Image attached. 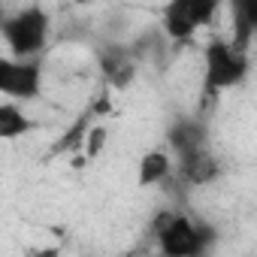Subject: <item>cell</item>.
<instances>
[{
    "label": "cell",
    "instance_id": "7a4b0ae2",
    "mask_svg": "<svg viewBox=\"0 0 257 257\" xmlns=\"http://www.w3.org/2000/svg\"><path fill=\"white\" fill-rule=\"evenodd\" d=\"M4 43L10 49V58L16 61H34L49 40V16L40 7H25L16 16L4 19L0 25Z\"/></svg>",
    "mask_w": 257,
    "mask_h": 257
},
{
    "label": "cell",
    "instance_id": "8fae6325",
    "mask_svg": "<svg viewBox=\"0 0 257 257\" xmlns=\"http://www.w3.org/2000/svg\"><path fill=\"white\" fill-rule=\"evenodd\" d=\"M28 131H31V118L25 115V109L7 100L0 106V140H19Z\"/></svg>",
    "mask_w": 257,
    "mask_h": 257
},
{
    "label": "cell",
    "instance_id": "277c9868",
    "mask_svg": "<svg viewBox=\"0 0 257 257\" xmlns=\"http://www.w3.org/2000/svg\"><path fill=\"white\" fill-rule=\"evenodd\" d=\"M43 88V70L37 61L0 58V91L13 100H34Z\"/></svg>",
    "mask_w": 257,
    "mask_h": 257
},
{
    "label": "cell",
    "instance_id": "5b68a950",
    "mask_svg": "<svg viewBox=\"0 0 257 257\" xmlns=\"http://www.w3.org/2000/svg\"><path fill=\"white\" fill-rule=\"evenodd\" d=\"M176 173H179V179H182L185 185L203 188V185L215 182L221 170H218L215 155H212L209 146H206V149H200V152H191V155H185V158H176Z\"/></svg>",
    "mask_w": 257,
    "mask_h": 257
},
{
    "label": "cell",
    "instance_id": "4fadbf2b",
    "mask_svg": "<svg viewBox=\"0 0 257 257\" xmlns=\"http://www.w3.org/2000/svg\"><path fill=\"white\" fill-rule=\"evenodd\" d=\"M28 257H61V251H58L55 245H49V248H37V251H31Z\"/></svg>",
    "mask_w": 257,
    "mask_h": 257
},
{
    "label": "cell",
    "instance_id": "7c38bea8",
    "mask_svg": "<svg viewBox=\"0 0 257 257\" xmlns=\"http://www.w3.org/2000/svg\"><path fill=\"white\" fill-rule=\"evenodd\" d=\"M103 143H106V127H91V131H88V140H85V146H88V155L94 158V155L103 149Z\"/></svg>",
    "mask_w": 257,
    "mask_h": 257
},
{
    "label": "cell",
    "instance_id": "30bf717a",
    "mask_svg": "<svg viewBox=\"0 0 257 257\" xmlns=\"http://www.w3.org/2000/svg\"><path fill=\"white\" fill-rule=\"evenodd\" d=\"M170 170H173V161H170V155H167L164 149H152V152H146V155H143V161H140L137 182H140L143 188L161 185V182L170 176Z\"/></svg>",
    "mask_w": 257,
    "mask_h": 257
},
{
    "label": "cell",
    "instance_id": "3957f363",
    "mask_svg": "<svg viewBox=\"0 0 257 257\" xmlns=\"http://www.w3.org/2000/svg\"><path fill=\"white\" fill-rule=\"evenodd\" d=\"M203 64H206V94L209 97L239 85L248 76V55L239 52L230 40H221V37L206 46Z\"/></svg>",
    "mask_w": 257,
    "mask_h": 257
},
{
    "label": "cell",
    "instance_id": "9c48e42d",
    "mask_svg": "<svg viewBox=\"0 0 257 257\" xmlns=\"http://www.w3.org/2000/svg\"><path fill=\"white\" fill-rule=\"evenodd\" d=\"M100 67H103L106 82L112 88H118V91L127 88L134 82V76H137V64H134L131 52H124V49H106L100 55Z\"/></svg>",
    "mask_w": 257,
    "mask_h": 257
},
{
    "label": "cell",
    "instance_id": "52a82bcc",
    "mask_svg": "<svg viewBox=\"0 0 257 257\" xmlns=\"http://www.w3.org/2000/svg\"><path fill=\"white\" fill-rule=\"evenodd\" d=\"M230 19H233L230 43L248 55V46L257 34V0H236V4H230Z\"/></svg>",
    "mask_w": 257,
    "mask_h": 257
},
{
    "label": "cell",
    "instance_id": "ba28073f",
    "mask_svg": "<svg viewBox=\"0 0 257 257\" xmlns=\"http://www.w3.org/2000/svg\"><path fill=\"white\" fill-rule=\"evenodd\" d=\"M161 25H164L167 37H170V40H179V43L191 40L194 31L200 28L191 0H176V4H170V7L164 10V22H161Z\"/></svg>",
    "mask_w": 257,
    "mask_h": 257
},
{
    "label": "cell",
    "instance_id": "6da1fadb",
    "mask_svg": "<svg viewBox=\"0 0 257 257\" xmlns=\"http://www.w3.org/2000/svg\"><path fill=\"white\" fill-rule=\"evenodd\" d=\"M155 236L158 251L170 257H203L215 245V230L209 224L179 212H161L155 221Z\"/></svg>",
    "mask_w": 257,
    "mask_h": 257
},
{
    "label": "cell",
    "instance_id": "5bb4252c",
    "mask_svg": "<svg viewBox=\"0 0 257 257\" xmlns=\"http://www.w3.org/2000/svg\"><path fill=\"white\" fill-rule=\"evenodd\" d=\"M152 257H170V254H161V251H158V254H152Z\"/></svg>",
    "mask_w": 257,
    "mask_h": 257
},
{
    "label": "cell",
    "instance_id": "8992f818",
    "mask_svg": "<svg viewBox=\"0 0 257 257\" xmlns=\"http://www.w3.org/2000/svg\"><path fill=\"white\" fill-rule=\"evenodd\" d=\"M170 152L176 158H185L191 152H200L206 149V140H209V131L203 121H194V118H185V121H176L170 127Z\"/></svg>",
    "mask_w": 257,
    "mask_h": 257
}]
</instances>
